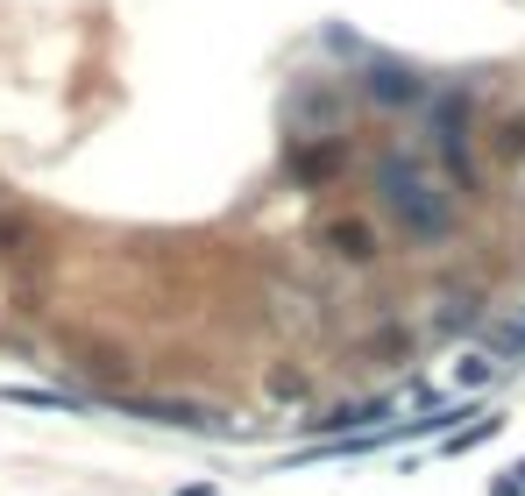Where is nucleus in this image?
<instances>
[{"label": "nucleus", "instance_id": "f257e3e1", "mask_svg": "<svg viewBox=\"0 0 525 496\" xmlns=\"http://www.w3.org/2000/svg\"><path fill=\"white\" fill-rule=\"evenodd\" d=\"M377 199H384V213L405 227V241H447L455 234V199H447L412 156H377Z\"/></svg>", "mask_w": 525, "mask_h": 496}, {"label": "nucleus", "instance_id": "f03ea898", "mask_svg": "<svg viewBox=\"0 0 525 496\" xmlns=\"http://www.w3.org/2000/svg\"><path fill=\"white\" fill-rule=\"evenodd\" d=\"M433 149H440V163H447V178H462V192L483 185L476 149H469V93H447V100H440V114H433Z\"/></svg>", "mask_w": 525, "mask_h": 496}, {"label": "nucleus", "instance_id": "7ed1b4c3", "mask_svg": "<svg viewBox=\"0 0 525 496\" xmlns=\"http://www.w3.org/2000/svg\"><path fill=\"white\" fill-rule=\"evenodd\" d=\"M362 93L377 100V107H426V78L384 57V64H369V78H362Z\"/></svg>", "mask_w": 525, "mask_h": 496}, {"label": "nucleus", "instance_id": "20e7f679", "mask_svg": "<svg viewBox=\"0 0 525 496\" xmlns=\"http://www.w3.org/2000/svg\"><path fill=\"white\" fill-rule=\"evenodd\" d=\"M327 248H334L341 263L369 270V263H377V227H369V220H334V227H327Z\"/></svg>", "mask_w": 525, "mask_h": 496}, {"label": "nucleus", "instance_id": "39448f33", "mask_svg": "<svg viewBox=\"0 0 525 496\" xmlns=\"http://www.w3.org/2000/svg\"><path fill=\"white\" fill-rule=\"evenodd\" d=\"M384 397H369V404H334V411H320L313 419V433H348V426H369V419H384Z\"/></svg>", "mask_w": 525, "mask_h": 496}, {"label": "nucleus", "instance_id": "423d86ee", "mask_svg": "<svg viewBox=\"0 0 525 496\" xmlns=\"http://www.w3.org/2000/svg\"><path fill=\"white\" fill-rule=\"evenodd\" d=\"M497 426H504V419H497V411H483V419H476V426H462V433H455V440H447V447H455V454H462V447H483V440H490Z\"/></svg>", "mask_w": 525, "mask_h": 496}, {"label": "nucleus", "instance_id": "0eeeda50", "mask_svg": "<svg viewBox=\"0 0 525 496\" xmlns=\"http://www.w3.org/2000/svg\"><path fill=\"white\" fill-rule=\"evenodd\" d=\"M497 149H504V156H525V114H511V121H504V135H497Z\"/></svg>", "mask_w": 525, "mask_h": 496}]
</instances>
